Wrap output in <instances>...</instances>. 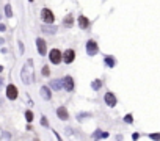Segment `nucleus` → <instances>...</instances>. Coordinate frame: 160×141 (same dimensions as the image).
Segmentation results:
<instances>
[{
  "label": "nucleus",
  "instance_id": "nucleus-19",
  "mask_svg": "<svg viewBox=\"0 0 160 141\" xmlns=\"http://www.w3.org/2000/svg\"><path fill=\"white\" fill-rule=\"evenodd\" d=\"M25 119H27V122H32V121H33V113L30 111V110H27V111H25Z\"/></svg>",
  "mask_w": 160,
  "mask_h": 141
},
{
  "label": "nucleus",
  "instance_id": "nucleus-9",
  "mask_svg": "<svg viewBox=\"0 0 160 141\" xmlns=\"http://www.w3.org/2000/svg\"><path fill=\"white\" fill-rule=\"evenodd\" d=\"M63 88L66 91H72L74 89V78L71 77V75H66V77L63 78Z\"/></svg>",
  "mask_w": 160,
  "mask_h": 141
},
{
  "label": "nucleus",
  "instance_id": "nucleus-27",
  "mask_svg": "<svg viewBox=\"0 0 160 141\" xmlns=\"http://www.w3.org/2000/svg\"><path fill=\"white\" fill-rule=\"evenodd\" d=\"M138 136H140L138 133H134V135H132V138H134V140H138Z\"/></svg>",
  "mask_w": 160,
  "mask_h": 141
},
{
  "label": "nucleus",
  "instance_id": "nucleus-11",
  "mask_svg": "<svg viewBox=\"0 0 160 141\" xmlns=\"http://www.w3.org/2000/svg\"><path fill=\"white\" fill-rule=\"evenodd\" d=\"M77 24H79L80 28L87 30L88 27H89V21H88V17H85V16H79V19H77Z\"/></svg>",
  "mask_w": 160,
  "mask_h": 141
},
{
  "label": "nucleus",
  "instance_id": "nucleus-30",
  "mask_svg": "<svg viewBox=\"0 0 160 141\" xmlns=\"http://www.w3.org/2000/svg\"><path fill=\"white\" fill-rule=\"evenodd\" d=\"M33 141H39V140H33Z\"/></svg>",
  "mask_w": 160,
  "mask_h": 141
},
{
  "label": "nucleus",
  "instance_id": "nucleus-5",
  "mask_svg": "<svg viewBox=\"0 0 160 141\" xmlns=\"http://www.w3.org/2000/svg\"><path fill=\"white\" fill-rule=\"evenodd\" d=\"M97 52H99V47H97L96 41H93V39L88 41V43H87V53H88V55L89 56H94Z\"/></svg>",
  "mask_w": 160,
  "mask_h": 141
},
{
  "label": "nucleus",
  "instance_id": "nucleus-22",
  "mask_svg": "<svg viewBox=\"0 0 160 141\" xmlns=\"http://www.w3.org/2000/svg\"><path fill=\"white\" fill-rule=\"evenodd\" d=\"M124 121H126L127 124H132V122H134V116H132V115H126V116H124Z\"/></svg>",
  "mask_w": 160,
  "mask_h": 141
},
{
  "label": "nucleus",
  "instance_id": "nucleus-26",
  "mask_svg": "<svg viewBox=\"0 0 160 141\" xmlns=\"http://www.w3.org/2000/svg\"><path fill=\"white\" fill-rule=\"evenodd\" d=\"M5 28H6L5 24H0V32H5Z\"/></svg>",
  "mask_w": 160,
  "mask_h": 141
},
{
  "label": "nucleus",
  "instance_id": "nucleus-13",
  "mask_svg": "<svg viewBox=\"0 0 160 141\" xmlns=\"http://www.w3.org/2000/svg\"><path fill=\"white\" fill-rule=\"evenodd\" d=\"M42 32H46V33H49V35H53V33H57V27L55 25H42Z\"/></svg>",
  "mask_w": 160,
  "mask_h": 141
},
{
  "label": "nucleus",
  "instance_id": "nucleus-15",
  "mask_svg": "<svg viewBox=\"0 0 160 141\" xmlns=\"http://www.w3.org/2000/svg\"><path fill=\"white\" fill-rule=\"evenodd\" d=\"M104 61H105V64H107L108 67H115V64H116V60L113 58V56H110V55H107L104 58Z\"/></svg>",
  "mask_w": 160,
  "mask_h": 141
},
{
  "label": "nucleus",
  "instance_id": "nucleus-1",
  "mask_svg": "<svg viewBox=\"0 0 160 141\" xmlns=\"http://www.w3.org/2000/svg\"><path fill=\"white\" fill-rule=\"evenodd\" d=\"M21 78L22 82L25 83V85H32L35 83V67H33V60H27L24 63V66H22L21 69Z\"/></svg>",
  "mask_w": 160,
  "mask_h": 141
},
{
  "label": "nucleus",
  "instance_id": "nucleus-10",
  "mask_svg": "<svg viewBox=\"0 0 160 141\" xmlns=\"http://www.w3.org/2000/svg\"><path fill=\"white\" fill-rule=\"evenodd\" d=\"M57 116L60 118L61 121H68L69 113H68V110H66L64 107H58V108H57Z\"/></svg>",
  "mask_w": 160,
  "mask_h": 141
},
{
  "label": "nucleus",
  "instance_id": "nucleus-20",
  "mask_svg": "<svg viewBox=\"0 0 160 141\" xmlns=\"http://www.w3.org/2000/svg\"><path fill=\"white\" fill-rule=\"evenodd\" d=\"M149 138L154 141H160V133H149Z\"/></svg>",
  "mask_w": 160,
  "mask_h": 141
},
{
  "label": "nucleus",
  "instance_id": "nucleus-25",
  "mask_svg": "<svg viewBox=\"0 0 160 141\" xmlns=\"http://www.w3.org/2000/svg\"><path fill=\"white\" fill-rule=\"evenodd\" d=\"M53 133H55V136H57V140H58V141H63V138L60 136V133H58V132H55V130H53Z\"/></svg>",
  "mask_w": 160,
  "mask_h": 141
},
{
  "label": "nucleus",
  "instance_id": "nucleus-4",
  "mask_svg": "<svg viewBox=\"0 0 160 141\" xmlns=\"http://www.w3.org/2000/svg\"><path fill=\"white\" fill-rule=\"evenodd\" d=\"M17 94H19V91H17V88L13 85V83L6 86V97H8L10 100H16V99H17Z\"/></svg>",
  "mask_w": 160,
  "mask_h": 141
},
{
  "label": "nucleus",
  "instance_id": "nucleus-28",
  "mask_svg": "<svg viewBox=\"0 0 160 141\" xmlns=\"http://www.w3.org/2000/svg\"><path fill=\"white\" fill-rule=\"evenodd\" d=\"M2 83H3V80H2V78H0V88H2Z\"/></svg>",
  "mask_w": 160,
  "mask_h": 141
},
{
  "label": "nucleus",
  "instance_id": "nucleus-18",
  "mask_svg": "<svg viewBox=\"0 0 160 141\" xmlns=\"http://www.w3.org/2000/svg\"><path fill=\"white\" fill-rule=\"evenodd\" d=\"M5 14H6V17H13V10H11V5H6L5 6Z\"/></svg>",
  "mask_w": 160,
  "mask_h": 141
},
{
  "label": "nucleus",
  "instance_id": "nucleus-16",
  "mask_svg": "<svg viewBox=\"0 0 160 141\" xmlns=\"http://www.w3.org/2000/svg\"><path fill=\"white\" fill-rule=\"evenodd\" d=\"M63 25H64V27H72V25H74V17L71 16V14H68V16L64 17Z\"/></svg>",
  "mask_w": 160,
  "mask_h": 141
},
{
  "label": "nucleus",
  "instance_id": "nucleus-23",
  "mask_svg": "<svg viewBox=\"0 0 160 141\" xmlns=\"http://www.w3.org/2000/svg\"><path fill=\"white\" fill-rule=\"evenodd\" d=\"M49 74H50L49 66H44V67H42V75H44V77H49Z\"/></svg>",
  "mask_w": 160,
  "mask_h": 141
},
{
  "label": "nucleus",
  "instance_id": "nucleus-12",
  "mask_svg": "<svg viewBox=\"0 0 160 141\" xmlns=\"http://www.w3.org/2000/svg\"><path fill=\"white\" fill-rule=\"evenodd\" d=\"M41 97L44 99V100H50V97H52V94H50V88L49 86H42L41 91H39Z\"/></svg>",
  "mask_w": 160,
  "mask_h": 141
},
{
  "label": "nucleus",
  "instance_id": "nucleus-14",
  "mask_svg": "<svg viewBox=\"0 0 160 141\" xmlns=\"http://www.w3.org/2000/svg\"><path fill=\"white\" fill-rule=\"evenodd\" d=\"M61 86H63V82H61V80H52V82H50V88L55 89V91H60Z\"/></svg>",
  "mask_w": 160,
  "mask_h": 141
},
{
  "label": "nucleus",
  "instance_id": "nucleus-29",
  "mask_svg": "<svg viewBox=\"0 0 160 141\" xmlns=\"http://www.w3.org/2000/svg\"><path fill=\"white\" fill-rule=\"evenodd\" d=\"M3 71V66H0V72H2Z\"/></svg>",
  "mask_w": 160,
  "mask_h": 141
},
{
  "label": "nucleus",
  "instance_id": "nucleus-24",
  "mask_svg": "<svg viewBox=\"0 0 160 141\" xmlns=\"http://www.w3.org/2000/svg\"><path fill=\"white\" fill-rule=\"evenodd\" d=\"M41 125L49 127V122H47V118H46V116H41Z\"/></svg>",
  "mask_w": 160,
  "mask_h": 141
},
{
  "label": "nucleus",
  "instance_id": "nucleus-6",
  "mask_svg": "<svg viewBox=\"0 0 160 141\" xmlns=\"http://www.w3.org/2000/svg\"><path fill=\"white\" fill-rule=\"evenodd\" d=\"M104 100H105V104H107L108 107H112V108L116 105V102H118V100H116V96L113 93H110V91H108V93H105Z\"/></svg>",
  "mask_w": 160,
  "mask_h": 141
},
{
  "label": "nucleus",
  "instance_id": "nucleus-3",
  "mask_svg": "<svg viewBox=\"0 0 160 141\" xmlns=\"http://www.w3.org/2000/svg\"><path fill=\"white\" fill-rule=\"evenodd\" d=\"M49 56H50V61H52L53 64H60L61 60H63V53L58 50V49H52Z\"/></svg>",
  "mask_w": 160,
  "mask_h": 141
},
{
  "label": "nucleus",
  "instance_id": "nucleus-7",
  "mask_svg": "<svg viewBox=\"0 0 160 141\" xmlns=\"http://www.w3.org/2000/svg\"><path fill=\"white\" fill-rule=\"evenodd\" d=\"M36 49L39 52V55H46L47 53V47H46V41L42 38H36Z\"/></svg>",
  "mask_w": 160,
  "mask_h": 141
},
{
  "label": "nucleus",
  "instance_id": "nucleus-17",
  "mask_svg": "<svg viewBox=\"0 0 160 141\" xmlns=\"http://www.w3.org/2000/svg\"><path fill=\"white\" fill-rule=\"evenodd\" d=\"M100 86H102V80H99V78H96L94 82L91 83V88L94 89V91H97V89L100 88Z\"/></svg>",
  "mask_w": 160,
  "mask_h": 141
},
{
  "label": "nucleus",
  "instance_id": "nucleus-8",
  "mask_svg": "<svg viewBox=\"0 0 160 141\" xmlns=\"http://www.w3.org/2000/svg\"><path fill=\"white\" fill-rule=\"evenodd\" d=\"M74 58H75V52H74L72 49H68V50L63 53V61H64V63L71 64V63L74 61Z\"/></svg>",
  "mask_w": 160,
  "mask_h": 141
},
{
  "label": "nucleus",
  "instance_id": "nucleus-2",
  "mask_svg": "<svg viewBox=\"0 0 160 141\" xmlns=\"http://www.w3.org/2000/svg\"><path fill=\"white\" fill-rule=\"evenodd\" d=\"M41 19L46 22V24H50V25H52L53 21H55V16H53V13H52L49 8H42V11H41Z\"/></svg>",
  "mask_w": 160,
  "mask_h": 141
},
{
  "label": "nucleus",
  "instance_id": "nucleus-21",
  "mask_svg": "<svg viewBox=\"0 0 160 141\" xmlns=\"http://www.w3.org/2000/svg\"><path fill=\"white\" fill-rule=\"evenodd\" d=\"M102 133H104V132H100V130H96V132H94V135H93V140H94V141H97V140L100 138V136H102Z\"/></svg>",
  "mask_w": 160,
  "mask_h": 141
}]
</instances>
